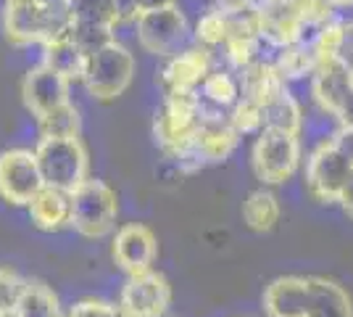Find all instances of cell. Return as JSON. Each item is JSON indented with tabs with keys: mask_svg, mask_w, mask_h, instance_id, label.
<instances>
[{
	"mask_svg": "<svg viewBox=\"0 0 353 317\" xmlns=\"http://www.w3.org/2000/svg\"><path fill=\"white\" fill-rule=\"evenodd\" d=\"M6 32L16 46L24 43H53L69 37L77 21L72 3H40V0H8L3 8Z\"/></svg>",
	"mask_w": 353,
	"mask_h": 317,
	"instance_id": "1",
	"label": "cell"
},
{
	"mask_svg": "<svg viewBox=\"0 0 353 317\" xmlns=\"http://www.w3.org/2000/svg\"><path fill=\"white\" fill-rule=\"evenodd\" d=\"M34 156L43 172L45 188L74 193L88 180L90 162L79 137H40Z\"/></svg>",
	"mask_w": 353,
	"mask_h": 317,
	"instance_id": "2",
	"label": "cell"
},
{
	"mask_svg": "<svg viewBox=\"0 0 353 317\" xmlns=\"http://www.w3.org/2000/svg\"><path fill=\"white\" fill-rule=\"evenodd\" d=\"M134 30H137L140 48L153 56H161V59H174L179 53L198 46L190 24H188V16L179 6L143 11L134 19Z\"/></svg>",
	"mask_w": 353,
	"mask_h": 317,
	"instance_id": "3",
	"label": "cell"
},
{
	"mask_svg": "<svg viewBox=\"0 0 353 317\" xmlns=\"http://www.w3.org/2000/svg\"><path fill=\"white\" fill-rule=\"evenodd\" d=\"M134 77V56L121 46L119 40L98 48L88 56L85 64V88L98 101H114L132 85Z\"/></svg>",
	"mask_w": 353,
	"mask_h": 317,
	"instance_id": "4",
	"label": "cell"
},
{
	"mask_svg": "<svg viewBox=\"0 0 353 317\" xmlns=\"http://www.w3.org/2000/svg\"><path fill=\"white\" fill-rule=\"evenodd\" d=\"M117 214H119L117 193L103 180L88 177L72 193L69 225L79 236H85V238H103V236H108L114 222H117Z\"/></svg>",
	"mask_w": 353,
	"mask_h": 317,
	"instance_id": "5",
	"label": "cell"
},
{
	"mask_svg": "<svg viewBox=\"0 0 353 317\" xmlns=\"http://www.w3.org/2000/svg\"><path fill=\"white\" fill-rule=\"evenodd\" d=\"M301 137L285 130H261L253 146V169L266 185L290 182L301 164Z\"/></svg>",
	"mask_w": 353,
	"mask_h": 317,
	"instance_id": "6",
	"label": "cell"
},
{
	"mask_svg": "<svg viewBox=\"0 0 353 317\" xmlns=\"http://www.w3.org/2000/svg\"><path fill=\"white\" fill-rule=\"evenodd\" d=\"M353 175V162L340 151L338 146H322L314 148L306 159V172H303V185L306 193L314 201L322 204H335L348 185Z\"/></svg>",
	"mask_w": 353,
	"mask_h": 317,
	"instance_id": "7",
	"label": "cell"
},
{
	"mask_svg": "<svg viewBox=\"0 0 353 317\" xmlns=\"http://www.w3.org/2000/svg\"><path fill=\"white\" fill-rule=\"evenodd\" d=\"M45 188L34 151L11 148L0 153V196L11 204H27Z\"/></svg>",
	"mask_w": 353,
	"mask_h": 317,
	"instance_id": "8",
	"label": "cell"
},
{
	"mask_svg": "<svg viewBox=\"0 0 353 317\" xmlns=\"http://www.w3.org/2000/svg\"><path fill=\"white\" fill-rule=\"evenodd\" d=\"M169 304L172 288L163 275L153 270L130 275L119 296V309L127 317H163Z\"/></svg>",
	"mask_w": 353,
	"mask_h": 317,
	"instance_id": "9",
	"label": "cell"
},
{
	"mask_svg": "<svg viewBox=\"0 0 353 317\" xmlns=\"http://www.w3.org/2000/svg\"><path fill=\"white\" fill-rule=\"evenodd\" d=\"M156 257H159V241L150 227L140 222L119 227L117 238H114V259L127 275L153 270Z\"/></svg>",
	"mask_w": 353,
	"mask_h": 317,
	"instance_id": "10",
	"label": "cell"
},
{
	"mask_svg": "<svg viewBox=\"0 0 353 317\" xmlns=\"http://www.w3.org/2000/svg\"><path fill=\"white\" fill-rule=\"evenodd\" d=\"M314 307V278H277L264 291V312L269 317H309Z\"/></svg>",
	"mask_w": 353,
	"mask_h": 317,
	"instance_id": "11",
	"label": "cell"
},
{
	"mask_svg": "<svg viewBox=\"0 0 353 317\" xmlns=\"http://www.w3.org/2000/svg\"><path fill=\"white\" fill-rule=\"evenodd\" d=\"M21 95H24V104L32 111V117L40 119L48 111L69 104V79L53 72L50 66H37V69H30L24 77Z\"/></svg>",
	"mask_w": 353,
	"mask_h": 317,
	"instance_id": "12",
	"label": "cell"
},
{
	"mask_svg": "<svg viewBox=\"0 0 353 317\" xmlns=\"http://www.w3.org/2000/svg\"><path fill=\"white\" fill-rule=\"evenodd\" d=\"M211 72V53L206 48L195 46L174 59H166L161 72V82L169 95L176 93H192Z\"/></svg>",
	"mask_w": 353,
	"mask_h": 317,
	"instance_id": "13",
	"label": "cell"
},
{
	"mask_svg": "<svg viewBox=\"0 0 353 317\" xmlns=\"http://www.w3.org/2000/svg\"><path fill=\"white\" fill-rule=\"evenodd\" d=\"M353 90V72L335 56H322L314 72V104L338 114L343 101Z\"/></svg>",
	"mask_w": 353,
	"mask_h": 317,
	"instance_id": "14",
	"label": "cell"
},
{
	"mask_svg": "<svg viewBox=\"0 0 353 317\" xmlns=\"http://www.w3.org/2000/svg\"><path fill=\"white\" fill-rule=\"evenodd\" d=\"M343 122L335 111L324 108V106H309L303 108V119H301V130H298V137H301V146L306 143L311 151L314 148H322V146H332L338 135L343 133Z\"/></svg>",
	"mask_w": 353,
	"mask_h": 317,
	"instance_id": "15",
	"label": "cell"
},
{
	"mask_svg": "<svg viewBox=\"0 0 353 317\" xmlns=\"http://www.w3.org/2000/svg\"><path fill=\"white\" fill-rule=\"evenodd\" d=\"M72 214V193H63L56 188H43L30 204L32 222L43 230H59L61 225H69Z\"/></svg>",
	"mask_w": 353,
	"mask_h": 317,
	"instance_id": "16",
	"label": "cell"
},
{
	"mask_svg": "<svg viewBox=\"0 0 353 317\" xmlns=\"http://www.w3.org/2000/svg\"><path fill=\"white\" fill-rule=\"evenodd\" d=\"M85 64H88V53L77 46L72 37H61V40L48 43L45 66H50L53 72L63 75L69 82L85 77Z\"/></svg>",
	"mask_w": 353,
	"mask_h": 317,
	"instance_id": "17",
	"label": "cell"
},
{
	"mask_svg": "<svg viewBox=\"0 0 353 317\" xmlns=\"http://www.w3.org/2000/svg\"><path fill=\"white\" fill-rule=\"evenodd\" d=\"M280 214H282L280 198L274 196L272 191H266V188L250 191L248 196H245V201H243V220H245V225L250 230H259V233L272 230V227L280 222Z\"/></svg>",
	"mask_w": 353,
	"mask_h": 317,
	"instance_id": "18",
	"label": "cell"
},
{
	"mask_svg": "<svg viewBox=\"0 0 353 317\" xmlns=\"http://www.w3.org/2000/svg\"><path fill=\"white\" fill-rule=\"evenodd\" d=\"M261 114H264V130H285V133H298L303 119V108L295 98L288 95L285 85L280 93H274L269 101L261 104Z\"/></svg>",
	"mask_w": 353,
	"mask_h": 317,
	"instance_id": "19",
	"label": "cell"
},
{
	"mask_svg": "<svg viewBox=\"0 0 353 317\" xmlns=\"http://www.w3.org/2000/svg\"><path fill=\"white\" fill-rule=\"evenodd\" d=\"M309 317H353L348 291L332 280L314 278V307Z\"/></svg>",
	"mask_w": 353,
	"mask_h": 317,
	"instance_id": "20",
	"label": "cell"
},
{
	"mask_svg": "<svg viewBox=\"0 0 353 317\" xmlns=\"http://www.w3.org/2000/svg\"><path fill=\"white\" fill-rule=\"evenodd\" d=\"M14 317H66L61 312L56 294L43 283H24Z\"/></svg>",
	"mask_w": 353,
	"mask_h": 317,
	"instance_id": "21",
	"label": "cell"
},
{
	"mask_svg": "<svg viewBox=\"0 0 353 317\" xmlns=\"http://www.w3.org/2000/svg\"><path fill=\"white\" fill-rule=\"evenodd\" d=\"M114 30H117V24L105 21V19H77L69 37L90 56L98 48H103L117 40V32Z\"/></svg>",
	"mask_w": 353,
	"mask_h": 317,
	"instance_id": "22",
	"label": "cell"
},
{
	"mask_svg": "<svg viewBox=\"0 0 353 317\" xmlns=\"http://www.w3.org/2000/svg\"><path fill=\"white\" fill-rule=\"evenodd\" d=\"M37 133H40V137H77V133H79V114L72 106V101L53 108V111H48L45 117H40L37 119Z\"/></svg>",
	"mask_w": 353,
	"mask_h": 317,
	"instance_id": "23",
	"label": "cell"
},
{
	"mask_svg": "<svg viewBox=\"0 0 353 317\" xmlns=\"http://www.w3.org/2000/svg\"><path fill=\"white\" fill-rule=\"evenodd\" d=\"M21 291H24V283L19 280V275L0 270V317H14Z\"/></svg>",
	"mask_w": 353,
	"mask_h": 317,
	"instance_id": "24",
	"label": "cell"
},
{
	"mask_svg": "<svg viewBox=\"0 0 353 317\" xmlns=\"http://www.w3.org/2000/svg\"><path fill=\"white\" fill-rule=\"evenodd\" d=\"M66 317H127L119 307L103 302H79L72 307V312Z\"/></svg>",
	"mask_w": 353,
	"mask_h": 317,
	"instance_id": "25",
	"label": "cell"
},
{
	"mask_svg": "<svg viewBox=\"0 0 353 317\" xmlns=\"http://www.w3.org/2000/svg\"><path fill=\"white\" fill-rule=\"evenodd\" d=\"M330 24L338 30H351L353 27V0H332L330 6Z\"/></svg>",
	"mask_w": 353,
	"mask_h": 317,
	"instance_id": "26",
	"label": "cell"
},
{
	"mask_svg": "<svg viewBox=\"0 0 353 317\" xmlns=\"http://www.w3.org/2000/svg\"><path fill=\"white\" fill-rule=\"evenodd\" d=\"M108 6H111L114 24L134 21V19L140 16V0H108Z\"/></svg>",
	"mask_w": 353,
	"mask_h": 317,
	"instance_id": "27",
	"label": "cell"
},
{
	"mask_svg": "<svg viewBox=\"0 0 353 317\" xmlns=\"http://www.w3.org/2000/svg\"><path fill=\"white\" fill-rule=\"evenodd\" d=\"M335 146H338L340 151L345 153V156H348V159L353 162V127H343V133L338 135Z\"/></svg>",
	"mask_w": 353,
	"mask_h": 317,
	"instance_id": "28",
	"label": "cell"
},
{
	"mask_svg": "<svg viewBox=\"0 0 353 317\" xmlns=\"http://www.w3.org/2000/svg\"><path fill=\"white\" fill-rule=\"evenodd\" d=\"M338 204L343 206V211H345L348 217H353V175H351V180H348V185L343 188V193H340Z\"/></svg>",
	"mask_w": 353,
	"mask_h": 317,
	"instance_id": "29",
	"label": "cell"
},
{
	"mask_svg": "<svg viewBox=\"0 0 353 317\" xmlns=\"http://www.w3.org/2000/svg\"><path fill=\"white\" fill-rule=\"evenodd\" d=\"M338 117L345 127H353V90L348 93V98L343 101V106L338 108Z\"/></svg>",
	"mask_w": 353,
	"mask_h": 317,
	"instance_id": "30",
	"label": "cell"
},
{
	"mask_svg": "<svg viewBox=\"0 0 353 317\" xmlns=\"http://www.w3.org/2000/svg\"><path fill=\"white\" fill-rule=\"evenodd\" d=\"M169 6H176V0H140V14L156 11V8H169Z\"/></svg>",
	"mask_w": 353,
	"mask_h": 317,
	"instance_id": "31",
	"label": "cell"
},
{
	"mask_svg": "<svg viewBox=\"0 0 353 317\" xmlns=\"http://www.w3.org/2000/svg\"><path fill=\"white\" fill-rule=\"evenodd\" d=\"M211 6H216L221 11H235V8H245L248 0H211Z\"/></svg>",
	"mask_w": 353,
	"mask_h": 317,
	"instance_id": "32",
	"label": "cell"
},
{
	"mask_svg": "<svg viewBox=\"0 0 353 317\" xmlns=\"http://www.w3.org/2000/svg\"><path fill=\"white\" fill-rule=\"evenodd\" d=\"M40 3H69V0H40Z\"/></svg>",
	"mask_w": 353,
	"mask_h": 317,
	"instance_id": "33",
	"label": "cell"
}]
</instances>
